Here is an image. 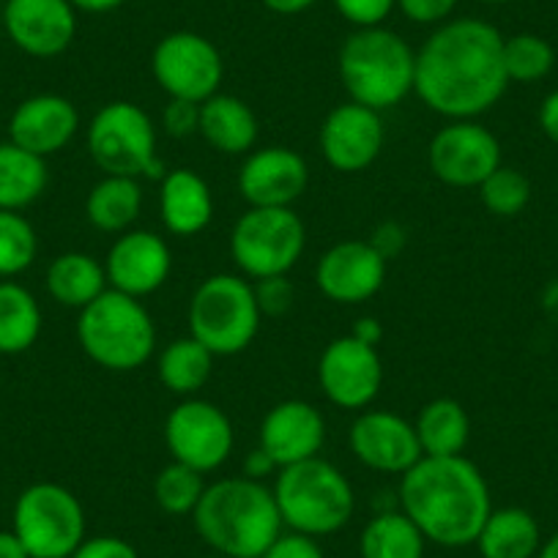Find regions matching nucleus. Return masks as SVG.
<instances>
[{"instance_id":"1","label":"nucleus","mask_w":558,"mask_h":558,"mask_svg":"<svg viewBox=\"0 0 558 558\" xmlns=\"http://www.w3.org/2000/svg\"><path fill=\"white\" fill-rule=\"evenodd\" d=\"M507 85L504 36L485 20H447L416 50L413 94L449 121L493 110Z\"/></svg>"},{"instance_id":"2","label":"nucleus","mask_w":558,"mask_h":558,"mask_svg":"<svg viewBox=\"0 0 558 558\" xmlns=\"http://www.w3.org/2000/svg\"><path fill=\"white\" fill-rule=\"evenodd\" d=\"M397 501L427 542L469 547L493 512L485 474L463 454L422 458L400 476Z\"/></svg>"},{"instance_id":"3","label":"nucleus","mask_w":558,"mask_h":558,"mask_svg":"<svg viewBox=\"0 0 558 558\" xmlns=\"http://www.w3.org/2000/svg\"><path fill=\"white\" fill-rule=\"evenodd\" d=\"M192 520L201 539L225 558H260L286 529L271 487L246 476L206 485Z\"/></svg>"},{"instance_id":"4","label":"nucleus","mask_w":558,"mask_h":558,"mask_svg":"<svg viewBox=\"0 0 558 558\" xmlns=\"http://www.w3.org/2000/svg\"><path fill=\"white\" fill-rule=\"evenodd\" d=\"M337 69L348 101L384 112L413 94L416 50L384 25L356 28L342 41Z\"/></svg>"},{"instance_id":"5","label":"nucleus","mask_w":558,"mask_h":558,"mask_svg":"<svg viewBox=\"0 0 558 558\" xmlns=\"http://www.w3.org/2000/svg\"><path fill=\"white\" fill-rule=\"evenodd\" d=\"M271 493L282 525L313 539L345 529L356 509V493L348 476L324 458L279 469Z\"/></svg>"},{"instance_id":"6","label":"nucleus","mask_w":558,"mask_h":558,"mask_svg":"<svg viewBox=\"0 0 558 558\" xmlns=\"http://www.w3.org/2000/svg\"><path fill=\"white\" fill-rule=\"evenodd\" d=\"M77 340L85 356L99 367L132 373L157 351V326L140 299L107 288L96 302L80 310Z\"/></svg>"},{"instance_id":"7","label":"nucleus","mask_w":558,"mask_h":558,"mask_svg":"<svg viewBox=\"0 0 558 558\" xmlns=\"http://www.w3.org/2000/svg\"><path fill=\"white\" fill-rule=\"evenodd\" d=\"M255 288L241 274H211L197 286L190 302V335L214 356L246 351L260 329Z\"/></svg>"},{"instance_id":"8","label":"nucleus","mask_w":558,"mask_h":558,"mask_svg":"<svg viewBox=\"0 0 558 558\" xmlns=\"http://www.w3.org/2000/svg\"><path fill=\"white\" fill-rule=\"evenodd\" d=\"M88 154L105 175L159 179L168 173L159 159L157 126L134 101H110L101 107L85 132Z\"/></svg>"},{"instance_id":"9","label":"nucleus","mask_w":558,"mask_h":558,"mask_svg":"<svg viewBox=\"0 0 558 558\" xmlns=\"http://www.w3.org/2000/svg\"><path fill=\"white\" fill-rule=\"evenodd\" d=\"M304 246L307 228L293 208H250L230 230V257L250 282L288 274Z\"/></svg>"},{"instance_id":"10","label":"nucleus","mask_w":558,"mask_h":558,"mask_svg":"<svg viewBox=\"0 0 558 558\" xmlns=\"http://www.w3.org/2000/svg\"><path fill=\"white\" fill-rule=\"evenodd\" d=\"M85 509L69 487L36 482L14 504V534L31 558H72L85 539Z\"/></svg>"},{"instance_id":"11","label":"nucleus","mask_w":558,"mask_h":558,"mask_svg":"<svg viewBox=\"0 0 558 558\" xmlns=\"http://www.w3.org/2000/svg\"><path fill=\"white\" fill-rule=\"evenodd\" d=\"M151 72L170 99L203 105L222 88L225 61L206 36L175 31L154 47Z\"/></svg>"},{"instance_id":"12","label":"nucleus","mask_w":558,"mask_h":558,"mask_svg":"<svg viewBox=\"0 0 558 558\" xmlns=\"http://www.w3.org/2000/svg\"><path fill=\"white\" fill-rule=\"evenodd\" d=\"M165 444L175 463L201 471L203 476L222 469L235 447L233 422L214 402L186 397L165 422Z\"/></svg>"},{"instance_id":"13","label":"nucleus","mask_w":558,"mask_h":558,"mask_svg":"<svg viewBox=\"0 0 558 558\" xmlns=\"http://www.w3.org/2000/svg\"><path fill=\"white\" fill-rule=\"evenodd\" d=\"M430 170L438 181L458 190L480 186L493 170L501 168V143L487 126L469 121H452L438 129L430 140Z\"/></svg>"},{"instance_id":"14","label":"nucleus","mask_w":558,"mask_h":558,"mask_svg":"<svg viewBox=\"0 0 558 558\" xmlns=\"http://www.w3.org/2000/svg\"><path fill=\"white\" fill-rule=\"evenodd\" d=\"M320 391L342 411H364L384 386V362L378 348L345 335L326 345L318 362Z\"/></svg>"},{"instance_id":"15","label":"nucleus","mask_w":558,"mask_h":558,"mask_svg":"<svg viewBox=\"0 0 558 558\" xmlns=\"http://www.w3.org/2000/svg\"><path fill=\"white\" fill-rule=\"evenodd\" d=\"M353 458L378 474L402 476L425 458L416 427L395 411H362L348 433Z\"/></svg>"},{"instance_id":"16","label":"nucleus","mask_w":558,"mask_h":558,"mask_svg":"<svg viewBox=\"0 0 558 558\" xmlns=\"http://www.w3.org/2000/svg\"><path fill=\"white\" fill-rule=\"evenodd\" d=\"M318 140L329 168L337 173H362L384 151L386 129L380 112L345 101L324 118Z\"/></svg>"},{"instance_id":"17","label":"nucleus","mask_w":558,"mask_h":558,"mask_svg":"<svg viewBox=\"0 0 558 558\" xmlns=\"http://www.w3.org/2000/svg\"><path fill=\"white\" fill-rule=\"evenodd\" d=\"M307 184V159L288 146L255 148L239 170V192L250 208H293Z\"/></svg>"},{"instance_id":"18","label":"nucleus","mask_w":558,"mask_h":558,"mask_svg":"<svg viewBox=\"0 0 558 558\" xmlns=\"http://www.w3.org/2000/svg\"><path fill=\"white\" fill-rule=\"evenodd\" d=\"M105 271L112 291L134 299L151 296L170 279L173 252L168 241L151 230H126L107 252Z\"/></svg>"},{"instance_id":"19","label":"nucleus","mask_w":558,"mask_h":558,"mask_svg":"<svg viewBox=\"0 0 558 558\" xmlns=\"http://www.w3.org/2000/svg\"><path fill=\"white\" fill-rule=\"evenodd\" d=\"M386 266L369 241H340L320 255L315 286L335 304H364L384 288Z\"/></svg>"},{"instance_id":"20","label":"nucleus","mask_w":558,"mask_h":558,"mask_svg":"<svg viewBox=\"0 0 558 558\" xmlns=\"http://www.w3.org/2000/svg\"><path fill=\"white\" fill-rule=\"evenodd\" d=\"M3 28L25 56L56 58L74 41L77 9L69 0H7Z\"/></svg>"},{"instance_id":"21","label":"nucleus","mask_w":558,"mask_h":558,"mask_svg":"<svg viewBox=\"0 0 558 558\" xmlns=\"http://www.w3.org/2000/svg\"><path fill=\"white\" fill-rule=\"evenodd\" d=\"M326 441V418L313 402L282 400L263 416L257 447L277 469L320 458Z\"/></svg>"},{"instance_id":"22","label":"nucleus","mask_w":558,"mask_h":558,"mask_svg":"<svg viewBox=\"0 0 558 558\" xmlns=\"http://www.w3.org/2000/svg\"><path fill=\"white\" fill-rule=\"evenodd\" d=\"M80 112L66 96L39 94L20 101L9 121V143L47 159L77 137Z\"/></svg>"},{"instance_id":"23","label":"nucleus","mask_w":558,"mask_h":558,"mask_svg":"<svg viewBox=\"0 0 558 558\" xmlns=\"http://www.w3.org/2000/svg\"><path fill=\"white\" fill-rule=\"evenodd\" d=\"M159 219L173 235L190 239L214 219L211 186L190 168L168 170L159 181Z\"/></svg>"},{"instance_id":"24","label":"nucleus","mask_w":558,"mask_h":558,"mask_svg":"<svg viewBox=\"0 0 558 558\" xmlns=\"http://www.w3.org/2000/svg\"><path fill=\"white\" fill-rule=\"evenodd\" d=\"M197 134L206 146L225 157H246L255 151L260 121L244 99L230 94H214L201 105V126Z\"/></svg>"},{"instance_id":"25","label":"nucleus","mask_w":558,"mask_h":558,"mask_svg":"<svg viewBox=\"0 0 558 558\" xmlns=\"http://www.w3.org/2000/svg\"><path fill=\"white\" fill-rule=\"evenodd\" d=\"M105 263L88 252H63L47 268V293L69 310H85L107 291Z\"/></svg>"},{"instance_id":"26","label":"nucleus","mask_w":558,"mask_h":558,"mask_svg":"<svg viewBox=\"0 0 558 558\" xmlns=\"http://www.w3.org/2000/svg\"><path fill=\"white\" fill-rule=\"evenodd\" d=\"M474 545L482 558H536L542 531L529 509L501 507L487 514Z\"/></svg>"},{"instance_id":"27","label":"nucleus","mask_w":558,"mask_h":558,"mask_svg":"<svg viewBox=\"0 0 558 558\" xmlns=\"http://www.w3.org/2000/svg\"><path fill=\"white\" fill-rule=\"evenodd\" d=\"M416 438L425 458H454L463 454L471 438V418L452 397H438L418 411Z\"/></svg>"},{"instance_id":"28","label":"nucleus","mask_w":558,"mask_h":558,"mask_svg":"<svg viewBox=\"0 0 558 558\" xmlns=\"http://www.w3.org/2000/svg\"><path fill=\"white\" fill-rule=\"evenodd\" d=\"M143 211V190L129 175H105L85 197V217L101 233H126Z\"/></svg>"},{"instance_id":"29","label":"nucleus","mask_w":558,"mask_h":558,"mask_svg":"<svg viewBox=\"0 0 558 558\" xmlns=\"http://www.w3.org/2000/svg\"><path fill=\"white\" fill-rule=\"evenodd\" d=\"M50 184L47 162L14 143H0V211H23Z\"/></svg>"},{"instance_id":"30","label":"nucleus","mask_w":558,"mask_h":558,"mask_svg":"<svg viewBox=\"0 0 558 558\" xmlns=\"http://www.w3.org/2000/svg\"><path fill=\"white\" fill-rule=\"evenodd\" d=\"M41 335V307L28 288L12 279L0 282V353L17 356L31 351Z\"/></svg>"},{"instance_id":"31","label":"nucleus","mask_w":558,"mask_h":558,"mask_svg":"<svg viewBox=\"0 0 558 558\" xmlns=\"http://www.w3.org/2000/svg\"><path fill=\"white\" fill-rule=\"evenodd\" d=\"M427 539L402 509L378 512L359 536V558H425Z\"/></svg>"},{"instance_id":"32","label":"nucleus","mask_w":558,"mask_h":558,"mask_svg":"<svg viewBox=\"0 0 558 558\" xmlns=\"http://www.w3.org/2000/svg\"><path fill=\"white\" fill-rule=\"evenodd\" d=\"M214 353L195 337H179L170 342L157 362V375L168 391L179 397H195L214 375Z\"/></svg>"},{"instance_id":"33","label":"nucleus","mask_w":558,"mask_h":558,"mask_svg":"<svg viewBox=\"0 0 558 558\" xmlns=\"http://www.w3.org/2000/svg\"><path fill=\"white\" fill-rule=\"evenodd\" d=\"M556 66L550 41L536 34H518L504 39V69L509 83H539Z\"/></svg>"},{"instance_id":"34","label":"nucleus","mask_w":558,"mask_h":558,"mask_svg":"<svg viewBox=\"0 0 558 558\" xmlns=\"http://www.w3.org/2000/svg\"><path fill=\"white\" fill-rule=\"evenodd\" d=\"M203 493H206V482H203L201 471L175 463V460L165 465L154 480V498H157L159 509L165 514H173V518L195 512Z\"/></svg>"},{"instance_id":"35","label":"nucleus","mask_w":558,"mask_h":558,"mask_svg":"<svg viewBox=\"0 0 558 558\" xmlns=\"http://www.w3.org/2000/svg\"><path fill=\"white\" fill-rule=\"evenodd\" d=\"M39 255V235L20 211H0V277L28 271Z\"/></svg>"},{"instance_id":"36","label":"nucleus","mask_w":558,"mask_h":558,"mask_svg":"<svg viewBox=\"0 0 558 558\" xmlns=\"http://www.w3.org/2000/svg\"><path fill=\"white\" fill-rule=\"evenodd\" d=\"M482 206L496 217H518L531 201V181L514 168H498L482 181L480 186Z\"/></svg>"},{"instance_id":"37","label":"nucleus","mask_w":558,"mask_h":558,"mask_svg":"<svg viewBox=\"0 0 558 558\" xmlns=\"http://www.w3.org/2000/svg\"><path fill=\"white\" fill-rule=\"evenodd\" d=\"M255 288V302L260 315H286L291 313L293 302H296V288L288 279V274H279V277H266V279H255L252 282Z\"/></svg>"},{"instance_id":"38","label":"nucleus","mask_w":558,"mask_h":558,"mask_svg":"<svg viewBox=\"0 0 558 558\" xmlns=\"http://www.w3.org/2000/svg\"><path fill=\"white\" fill-rule=\"evenodd\" d=\"M335 9L356 28H375L395 12L397 0H335Z\"/></svg>"},{"instance_id":"39","label":"nucleus","mask_w":558,"mask_h":558,"mask_svg":"<svg viewBox=\"0 0 558 558\" xmlns=\"http://www.w3.org/2000/svg\"><path fill=\"white\" fill-rule=\"evenodd\" d=\"M460 0H397V9L416 25H444Z\"/></svg>"},{"instance_id":"40","label":"nucleus","mask_w":558,"mask_h":558,"mask_svg":"<svg viewBox=\"0 0 558 558\" xmlns=\"http://www.w3.org/2000/svg\"><path fill=\"white\" fill-rule=\"evenodd\" d=\"M162 126L170 137H192L201 126V105L184 99H170V105L162 112Z\"/></svg>"},{"instance_id":"41","label":"nucleus","mask_w":558,"mask_h":558,"mask_svg":"<svg viewBox=\"0 0 558 558\" xmlns=\"http://www.w3.org/2000/svg\"><path fill=\"white\" fill-rule=\"evenodd\" d=\"M260 558H326L320 550L318 539L313 536L296 534V531H288V534H279L274 539V545L263 553Z\"/></svg>"},{"instance_id":"42","label":"nucleus","mask_w":558,"mask_h":558,"mask_svg":"<svg viewBox=\"0 0 558 558\" xmlns=\"http://www.w3.org/2000/svg\"><path fill=\"white\" fill-rule=\"evenodd\" d=\"M72 558H140L137 547L121 536H85Z\"/></svg>"},{"instance_id":"43","label":"nucleus","mask_w":558,"mask_h":558,"mask_svg":"<svg viewBox=\"0 0 558 558\" xmlns=\"http://www.w3.org/2000/svg\"><path fill=\"white\" fill-rule=\"evenodd\" d=\"M408 241V233L402 230V225L397 222H380L378 228H375L373 239H369V244H373V250L378 252L380 257H384L386 263L391 260V257H397L402 252V246H405Z\"/></svg>"},{"instance_id":"44","label":"nucleus","mask_w":558,"mask_h":558,"mask_svg":"<svg viewBox=\"0 0 558 558\" xmlns=\"http://www.w3.org/2000/svg\"><path fill=\"white\" fill-rule=\"evenodd\" d=\"M277 471H279L277 463H274V460L268 458V454L263 452L260 447H255V449H252V452L244 458V474H241V476H246V480L263 482V480H266V476L277 474Z\"/></svg>"},{"instance_id":"45","label":"nucleus","mask_w":558,"mask_h":558,"mask_svg":"<svg viewBox=\"0 0 558 558\" xmlns=\"http://www.w3.org/2000/svg\"><path fill=\"white\" fill-rule=\"evenodd\" d=\"M539 126L545 132V137L558 146V90L545 96L539 107Z\"/></svg>"},{"instance_id":"46","label":"nucleus","mask_w":558,"mask_h":558,"mask_svg":"<svg viewBox=\"0 0 558 558\" xmlns=\"http://www.w3.org/2000/svg\"><path fill=\"white\" fill-rule=\"evenodd\" d=\"M351 337H356V340H362V342H367V345L378 348L380 340H384V326H380L375 318H359L356 326H353Z\"/></svg>"},{"instance_id":"47","label":"nucleus","mask_w":558,"mask_h":558,"mask_svg":"<svg viewBox=\"0 0 558 558\" xmlns=\"http://www.w3.org/2000/svg\"><path fill=\"white\" fill-rule=\"evenodd\" d=\"M318 0H263V7L274 14H282V17H293V14H302L307 9H313Z\"/></svg>"},{"instance_id":"48","label":"nucleus","mask_w":558,"mask_h":558,"mask_svg":"<svg viewBox=\"0 0 558 558\" xmlns=\"http://www.w3.org/2000/svg\"><path fill=\"white\" fill-rule=\"evenodd\" d=\"M0 558H31V553L14 531H0Z\"/></svg>"},{"instance_id":"49","label":"nucleus","mask_w":558,"mask_h":558,"mask_svg":"<svg viewBox=\"0 0 558 558\" xmlns=\"http://www.w3.org/2000/svg\"><path fill=\"white\" fill-rule=\"evenodd\" d=\"M77 12H88V14H107L121 9L126 0H69Z\"/></svg>"},{"instance_id":"50","label":"nucleus","mask_w":558,"mask_h":558,"mask_svg":"<svg viewBox=\"0 0 558 558\" xmlns=\"http://www.w3.org/2000/svg\"><path fill=\"white\" fill-rule=\"evenodd\" d=\"M536 558H558V531L550 536V539L542 542L539 553H536Z\"/></svg>"},{"instance_id":"51","label":"nucleus","mask_w":558,"mask_h":558,"mask_svg":"<svg viewBox=\"0 0 558 558\" xmlns=\"http://www.w3.org/2000/svg\"><path fill=\"white\" fill-rule=\"evenodd\" d=\"M482 3H509V0H482Z\"/></svg>"},{"instance_id":"52","label":"nucleus","mask_w":558,"mask_h":558,"mask_svg":"<svg viewBox=\"0 0 558 558\" xmlns=\"http://www.w3.org/2000/svg\"><path fill=\"white\" fill-rule=\"evenodd\" d=\"M203 558H225V556H219V553H214V556H203Z\"/></svg>"}]
</instances>
